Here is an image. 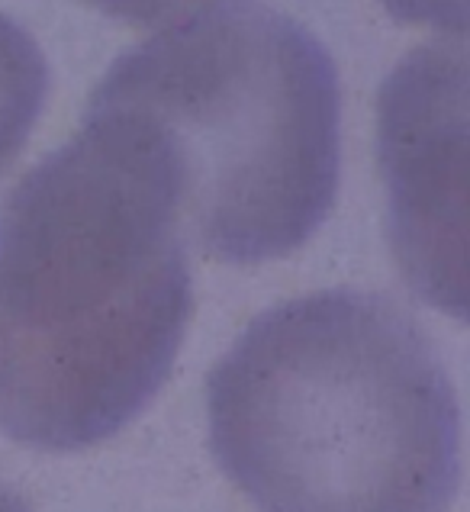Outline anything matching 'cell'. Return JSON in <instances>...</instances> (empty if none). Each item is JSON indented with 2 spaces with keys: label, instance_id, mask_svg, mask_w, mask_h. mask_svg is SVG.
Masks as SVG:
<instances>
[{
  "label": "cell",
  "instance_id": "1",
  "mask_svg": "<svg viewBox=\"0 0 470 512\" xmlns=\"http://www.w3.org/2000/svg\"><path fill=\"white\" fill-rule=\"evenodd\" d=\"M190 310L168 158L136 116L87 104L0 203V435L36 451L120 435L165 387Z\"/></svg>",
  "mask_w": 470,
  "mask_h": 512
},
{
  "label": "cell",
  "instance_id": "2",
  "mask_svg": "<svg viewBox=\"0 0 470 512\" xmlns=\"http://www.w3.org/2000/svg\"><path fill=\"white\" fill-rule=\"evenodd\" d=\"M210 448L258 512H448L461 406L416 316L319 290L245 326L207 377Z\"/></svg>",
  "mask_w": 470,
  "mask_h": 512
},
{
  "label": "cell",
  "instance_id": "3",
  "mask_svg": "<svg viewBox=\"0 0 470 512\" xmlns=\"http://www.w3.org/2000/svg\"><path fill=\"white\" fill-rule=\"evenodd\" d=\"M91 104L149 129L178 181L184 236L219 261L297 252L335 207L339 71L277 10L235 4L165 29L116 58Z\"/></svg>",
  "mask_w": 470,
  "mask_h": 512
},
{
  "label": "cell",
  "instance_id": "4",
  "mask_svg": "<svg viewBox=\"0 0 470 512\" xmlns=\"http://www.w3.org/2000/svg\"><path fill=\"white\" fill-rule=\"evenodd\" d=\"M387 239L406 284L467 316V52L464 36L413 49L377 97Z\"/></svg>",
  "mask_w": 470,
  "mask_h": 512
},
{
  "label": "cell",
  "instance_id": "5",
  "mask_svg": "<svg viewBox=\"0 0 470 512\" xmlns=\"http://www.w3.org/2000/svg\"><path fill=\"white\" fill-rule=\"evenodd\" d=\"M49 62L20 23L0 13V174H4L39 123L49 100Z\"/></svg>",
  "mask_w": 470,
  "mask_h": 512
},
{
  "label": "cell",
  "instance_id": "6",
  "mask_svg": "<svg viewBox=\"0 0 470 512\" xmlns=\"http://www.w3.org/2000/svg\"><path fill=\"white\" fill-rule=\"evenodd\" d=\"M84 4H91L100 13H107L113 20H123L129 26L171 29L197 17H207V13L235 7L242 0H84Z\"/></svg>",
  "mask_w": 470,
  "mask_h": 512
},
{
  "label": "cell",
  "instance_id": "7",
  "mask_svg": "<svg viewBox=\"0 0 470 512\" xmlns=\"http://www.w3.org/2000/svg\"><path fill=\"white\" fill-rule=\"evenodd\" d=\"M396 20L425 23L445 33L464 36L467 26V0H380Z\"/></svg>",
  "mask_w": 470,
  "mask_h": 512
},
{
  "label": "cell",
  "instance_id": "8",
  "mask_svg": "<svg viewBox=\"0 0 470 512\" xmlns=\"http://www.w3.org/2000/svg\"><path fill=\"white\" fill-rule=\"evenodd\" d=\"M0 512H33V509H29L17 493L0 484Z\"/></svg>",
  "mask_w": 470,
  "mask_h": 512
}]
</instances>
